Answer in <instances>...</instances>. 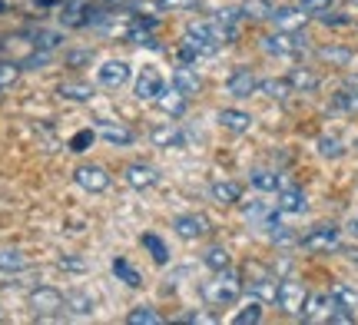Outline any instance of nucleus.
I'll return each instance as SVG.
<instances>
[{"label":"nucleus","mask_w":358,"mask_h":325,"mask_svg":"<svg viewBox=\"0 0 358 325\" xmlns=\"http://www.w3.org/2000/svg\"><path fill=\"white\" fill-rule=\"evenodd\" d=\"M222 47L213 20H196L186 27V37H182V64H192L196 57H213Z\"/></svg>","instance_id":"f257e3e1"},{"label":"nucleus","mask_w":358,"mask_h":325,"mask_svg":"<svg viewBox=\"0 0 358 325\" xmlns=\"http://www.w3.org/2000/svg\"><path fill=\"white\" fill-rule=\"evenodd\" d=\"M243 289H245L243 275L222 269V273H216V279H209V282L199 286V296L206 299V305H232L243 296Z\"/></svg>","instance_id":"f03ea898"},{"label":"nucleus","mask_w":358,"mask_h":325,"mask_svg":"<svg viewBox=\"0 0 358 325\" xmlns=\"http://www.w3.org/2000/svg\"><path fill=\"white\" fill-rule=\"evenodd\" d=\"M259 47H262L268 57H289V60H292V57L308 50V40L302 37V30H275V34L262 37Z\"/></svg>","instance_id":"7ed1b4c3"},{"label":"nucleus","mask_w":358,"mask_h":325,"mask_svg":"<svg viewBox=\"0 0 358 325\" xmlns=\"http://www.w3.org/2000/svg\"><path fill=\"white\" fill-rule=\"evenodd\" d=\"M27 305H30V312L34 315L50 319V315H57V312H64L66 309V296L53 286H37L30 296H27Z\"/></svg>","instance_id":"20e7f679"},{"label":"nucleus","mask_w":358,"mask_h":325,"mask_svg":"<svg viewBox=\"0 0 358 325\" xmlns=\"http://www.w3.org/2000/svg\"><path fill=\"white\" fill-rule=\"evenodd\" d=\"M299 243L308 252H338L342 249V229H335V226H315Z\"/></svg>","instance_id":"39448f33"},{"label":"nucleus","mask_w":358,"mask_h":325,"mask_svg":"<svg viewBox=\"0 0 358 325\" xmlns=\"http://www.w3.org/2000/svg\"><path fill=\"white\" fill-rule=\"evenodd\" d=\"M73 182H77L83 193H106L113 180H110V173L100 163H83V166L73 169Z\"/></svg>","instance_id":"423d86ee"},{"label":"nucleus","mask_w":358,"mask_h":325,"mask_svg":"<svg viewBox=\"0 0 358 325\" xmlns=\"http://www.w3.org/2000/svg\"><path fill=\"white\" fill-rule=\"evenodd\" d=\"M335 309H338V302H335L332 289L329 292H308L306 305H302V319L306 322H329Z\"/></svg>","instance_id":"0eeeda50"},{"label":"nucleus","mask_w":358,"mask_h":325,"mask_svg":"<svg viewBox=\"0 0 358 325\" xmlns=\"http://www.w3.org/2000/svg\"><path fill=\"white\" fill-rule=\"evenodd\" d=\"M306 286L295 282V279H282L279 282V296H275V305H279L285 315H302V305H306Z\"/></svg>","instance_id":"6e6552de"},{"label":"nucleus","mask_w":358,"mask_h":325,"mask_svg":"<svg viewBox=\"0 0 358 325\" xmlns=\"http://www.w3.org/2000/svg\"><path fill=\"white\" fill-rule=\"evenodd\" d=\"M166 90V80L163 73L156 70V66H143L140 73H136V83H133V93H136V100H159V93Z\"/></svg>","instance_id":"1a4fd4ad"},{"label":"nucleus","mask_w":358,"mask_h":325,"mask_svg":"<svg viewBox=\"0 0 358 325\" xmlns=\"http://www.w3.org/2000/svg\"><path fill=\"white\" fill-rule=\"evenodd\" d=\"M256 90H259V77L249 66H236L229 77H226V93L236 96V100H245V96H252Z\"/></svg>","instance_id":"9d476101"},{"label":"nucleus","mask_w":358,"mask_h":325,"mask_svg":"<svg viewBox=\"0 0 358 325\" xmlns=\"http://www.w3.org/2000/svg\"><path fill=\"white\" fill-rule=\"evenodd\" d=\"M173 229L179 239H203V236H209V219L203 212H182L173 219Z\"/></svg>","instance_id":"9b49d317"},{"label":"nucleus","mask_w":358,"mask_h":325,"mask_svg":"<svg viewBox=\"0 0 358 325\" xmlns=\"http://www.w3.org/2000/svg\"><path fill=\"white\" fill-rule=\"evenodd\" d=\"M96 136L100 140H106L110 146H129L133 140H136V133L129 130L127 123H116V120H96Z\"/></svg>","instance_id":"f8f14e48"},{"label":"nucleus","mask_w":358,"mask_h":325,"mask_svg":"<svg viewBox=\"0 0 358 325\" xmlns=\"http://www.w3.org/2000/svg\"><path fill=\"white\" fill-rule=\"evenodd\" d=\"M150 143L159 146V150H182V146H186V130H182L179 123L153 127V130H150Z\"/></svg>","instance_id":"ddd939ff"},{"label":"nucleus","mask_w":358,"mask_h":325,"mask_svg":"<svg viewBox=\"0 0 358 325\" xmlns=\"http://www.w3.org/2000/svg\"><path fill=\"white\" fill-rule=\"evenodd\" d=\"M123 180H127L129 189H153L159 182V169L150 166V163H129L123 169Z\"/></svg>","instance_id":"4468645a"},{"label":"nucleus","mask_w":358,"mask_h":325,"mask_svg":"<svg viewBox=\"0 0 358 325\" xmlns=\"http://www.w3.org/2000/svg\"><path fill=\"white\" fill-rule=\"evenodd\" d=\"M96 80H100V87H106V90H116V87H123L129 80V64L127 60H106L96 70Z\"/></svg>","instance_id":"2eb2a0df"},{"label":"nucleus","mask_w":358,"mask_h":325,"mask_svg":"<svg viewBox=\"0 0 358 325\" xmlns=\"http://www.w3.org/2000/svg\"><path fill=\"white\" fill-rule=\"evenodd\" d=\"M213 27H216V34L222 43H232V40L239 37V27H243V10L236 7V10H219L213 17Z\"/></svg>","instance_id":"dca6fc26"},{"label":"nucleus","mask_w":358,"mask_h":325,"mask_svg":"<svg viewBox=\"0 0 358 325\" xmlns=\"http://www.w3.org/2000/svg\"><path fill=\"white\" fill-rule=\"evenodd\" d=\"M282 216H302L308 209V199L302 189H295V186H282L279 189V203H275Z\"/></svg>","instance_id":"f3484780"},{"label":"nucleus","mask_w":358,"mask_h":325,"mask_svg":"<svg viewBox=\"0 0 358 325\" xmlns=\"http://www.w3.org/2000/svg\"><path fill=\"white\" fill-rule=\"evenodd\" d=\"M156 106L166 113V117H173V120H179L182 113H186V106H189V96L182 90H176V87H166V90L159 93V100H156Z\"/></svg>","instance_id":"a211bd4d"},{"label":"nucleus","mask_w":358,"mask_h":325,"mask_svg":"<svg viewBox=\"0 0 358 325\" xmlns=\"http://www.w3.org/2000/svg\"><path fill=\"white\" fill-rule=\"evenodd\" d=\"M272 24L279 30H302L306 27V10L302 7H272Z\"/></svg>","instance_id":"6ab92c4d"},{"label":"nucleus","mask_w":358,"mask_h":325,"mask_svg":"<svg viewBox=\"0 0 358 325\" xmlns=\"http://www.w3.org/2000/svg\"><path fill=\"white\" fill-rule=\"evenodd\" d=\"M173 87H176V90H182L186 96H196V93L203 90V77H199L189 64H179L176 70H173Z\"/></svg>","instance_id":"aec40b11"},{"label":"nucleus","mask_w":358,"mask_h":325,"mask_svg":"<svg viewBox=\"0 0 358 325\" xmlns=\"http://www.w3.org/2000/svg\"><path fill=\"white\" fill-rule=\"evenodd\" d=\"M216 120H219V127H222V130H229V133H245L249 127H252V117H249L245 110H232V106L219 110Z\"/></svg>","instance_id":"412c9836"},{"label":"nucleus","mask_w":358,"mask_h":325,"mask_svg":"<svg viewBox=\"0 0 358 325\" xmlns=\"http://www.w3.org/2000/svg\"><path fill=\"white\" fill-rule=\"evenodd\" d=\"M332 110L348 113V117H358V83L355 80H352L348 87H342V90L332 93Z\"/></svg>","instance_id":"4be33fe9"},{"label":"nucleus","mask_w":358,"mask_h":325,"mask_svg":"<svg viewBox=\"0 0 358 325\" xmlns=\"http://www.w3.org/2000/svg\"><path fill=\"white\" fill-rule=\"evenodd\" d=\"M57 96H60V100H70V103H87V100H93V83L66 80V83L57 87Z\"/></svg>","instance_id":"5701e85b"},{"label":"nucleus","mask_w":358,"mask_h":325,"mask_svg":"<svg viewBox=\"0 0 358 325\" xmlns=\"http://www.w3.org/2000/svg\"><path fill=\"white\" fill-rule=\"evenodd\" d=\"M209 193H213V199L222 203V206H236V203L243 199V186L232 182V180H216L213 186H209Z\"/></svg>","instance_id":"b1692460"},{"label":"nucleus","mask_w":358,"mask_h":325,"mask_svg":"<svg viewBox=\"0 0 358 325\" xmlns=\"http://www.w3.org/2000/svg\"><path fill=\"white\" fill-rule=\"evenodd\" d=\"M259 93L268 96V100H289L295 93V87L289 83V77H268V80H259Z\"/></svg>","instance_id":"393cba45"},{"label":"nucleus","mask_w":358,"mask_h":325,"mask_svg":"<svg viewBox=\"0 0 358 325\" xmlns=\"http://www.w3.org/2000/svg\"><path fill=\"white\" fill-rule=\"evenodd\" d=\"M245 289H249L259 302H275V296H279V282H275L268 273H259V279L245 282Z\"/></svg>","instance_id":"a878e982"},{"label":"nucleus","mask_w":358,"mask_h":325,"mask_svg":"<svg viewBox=\"0 0 358 325\" xmlns=\"http://www.w3.org/2000/svg\"><path fill=\"white\" fill-rule=\"evenodd\" d=\"M249 182L256 186L259 193H279L282 186V176L275 173V169H252V176H249Z\"/></svg>","instance_id":"bb28decb"},{"label":"nucleus","mask_w":358,"mask_h":325,"mask_svg":"<svg viewBox=\"0 0 358 325\" xmlns=\"http://www.w3.org/2000/svg\"><path fill=\"white\" fill-rule=\"evenodd\" d=\"M199 259H203L206 269H213V273H222V269H229L232 256H229V249H226V246H206Z\"/></svg>","instance_id":"cd10ccee"},{"label":"nucleus","mask_w":358,"mask_h":325,"mask_svg":"<svg viewBox=\"0 0 358 325\" xmlns=\"http://www.w3.org/2000/svg\"><path fill=\"white\" fill-rule=\"evenodd\" d=\"M289 83L295 87V93H312L319 90V73H312L308 66H295L289 70Z\"/></svg>","instance_id":"c85d7f7f"},{"label":"nucleus","mask_w":358,"mask_h":325,"mask_svg":"<svg viewBox=\"0 0 358 325\" xmlns=\"http://www.w3.org/2000/svg\"><path fill=\"white\" fill-rule=\"evenodd\" d=\"M27 269V256L20 249H0V273L13 275V273H24Z\"/></svg>","instance_id":"c756f323"},{"label":"nucleus","mask_w":358,"mask_h":325,"mask_svg":"<svg viewBox=\"0 0 358 325\" xmlns=\"http://www.w3.org/2000/svg\"><path fill=\"white\" fill-rule=\"evenodd\" d=\"M262 305H266V302H245L243 309H239V312L232 315V322L236 325H259L262 322V319H266V309H262Z\"/></svg>","instance_id":"7c9ffc66"},{"label":"nucleus","mask_w":358,"mask_h":325,"mask_svg":"<svg viewBox=\"0 0 358 325\" xmlns=\"http://www.w3.org/2000/svg\"><path fill=\"white\" fill-rule=\"evenodd\" d=\"M243 20H256V24H262V20H268L272 17V3L268 0H243Z\"/></svg>","instance_id":"2f4dec72"},{"label":"nucleus","mask_w":358,"mask_h":325,"mask_svg":"<svg viewBox=\"0 0 358 325\" xmlns=\"http://www.w3.org/2000/svg\"><path fill=\"white\" fill-rule=\"evenodd\" d=\"M93 309H96V299L87 296V292H70L66 296V312L70 315H90Z\"/></svg>","instance_id":"473e14b6"},{"label":"nucleus","mask_w":358,"mask_h":325,"mask_svg":"<svg viewBox=\"0 0 358 325\" xmlns=\"http://www.w3.org/2000/svg\"><path fill=\"white\" fill-rule=\"evenodd\" d=\"M113 275L123 282V286H129V289H143V275L129 266V262H123V259H116L113 262Z\"/></svg>","instance_id":"72a5a7b5"},{"label":"nucleus","mask_w":358,"mask_h":325,"mask_svg":"<svg viewBox=\"0 0 358 325\" xmlns=\"http://www.w3.org/2000/svg\"><path fill=\"white\" fill-rule=\"evenodd\" d=\"M127 322L129 325H156V322H163V315L156 312L153 305H136V309L127 315Z\"/></svg>","instance_id":"f704fd0d"},{"label":"nucleus","mask_w":358,"mask_h":325,"mask_svg":"<svg viewBox=\"0 0 358 325\" xmlns=\"http://www.w3.org/2000/svg\"><path fill=\"white\" fill-rule=\"evenodd\" d=\"M332 296L342 309H358V289H352L348 282H335L332 286Z\"/></svg>","instance_id":"c9c22d12"},{"label":"nucleus","mask_w":358,"mask_h":325,"mask_svg":"<svg viewBox=\"0 0 358 325\" xmlns=\"http://www.w3.org/2000/svg\"><path fill=\"white\" fill-rule=\"evenodd\" d=\"M315 150H319V153H322L325 159H338L342 153H345V143H342L338 136H319Z\"/></svg>","instance_id":"e433bc0d"},{"label":"nucleus","mask_w":358,"mask_h":325,"mask_svg":"<svg viewBox=\"0 0 358 325\" xmlns=\"http://www.w3.org/2000/svg\"><path fill=\"white\" fill-rule=\"evenodd\" d=\"M30 40H34L30 47H37V50H53L64 37H60L57 30H30Z\"/></svg>","instance_id":"4c0bfd02"},{"label":"nucleus","mask_w":358,"mask_h":325,"mask_svg":"<svg viewBox=\"0 0 358 325\" xmlns=\"http://www.w3.org/2000/svg\"><path fill=\"white\" fill-rule=\"evenodd\" d=\"M143 246H146L150 252H153V259L159 262V266H166V262H169V249H166V243H163L159 236L146 233V236H143Z\"/></svg>","instance_id":"58836bf2"},{"label":"nucleus","mask_w":358,"mask_h":325,"mask_svg":"<svg viewBox=\"0 0 358 325\" xmlns=\"http://www.w3.org/2000/svg\"><path fill=\"white\" fill-rule=\"evenodd\" d=\"M17 77H20V64H7V60H0V90L13 87Z\"/></svg>","instance_id":"ea45409f"},{"label":"nucleus","mask_w":358,"mask_h":325,"mask_svg":"<svg viewBox=\"0 0 358 325\" xmlns=\"http://www.w3.org/2000/svg\"><path fill=\"white\" fill-rule=\"evenodd\" d=\"M332 3L335 0H295V7H302L308 17H319V13L332 10Z\"/></svg>","instance_id":"a19ab883"},{"label":"nucleus","mask_w":358,"mask_h":325,"mask_svg":"<svg viewBox=\"0 0 358 325\" xmlns=\"http://www.w3.org/2000/svg\"><path fill=\"white\" fill-rule=\"evenodd\" d=\"M322 60H329V64H342V66H345L348 60H352V50H345V47H329V50H322Z\"/></svg>","instance_id":"79ce46f5"},{"label":"nucleus","mask_w":358,"mask_h":325,"mask_svg":"<svg viewBox=\"0 0 358 325\" xmlns=\"http://www.w3.org/2000/svg\"><path fill=\"white\" fill-rule=\"evenodd\" d=\"M319 20L325 27H338V30H342V27H348L352 24V20H348L345 13H332V10H325V13H319Z\"/></svg>","instance_id":"37998d69"},{"label":"nucleus","mask_w":358,"mask_h":325,"mask_svg":"<svg viewBox=\"0 0 358 325\" xmlns=\"http://www.w3.org/2000/svg\"><path fill=\"white\" fill-rule=\"evenodd\" d=\"M90 60H93V53L90 50H70L66 53V66H73V70H77V66H87Z\"/></svg>","instance_id":"c03bdc74"},{"label":"nucleus","mask_w":358,"mask_h":325,"mask_svg":"<svg viewBox=\"0 0 358 325\" xmlns=\"http://www.w3.org/2000/svg\"><path fill=\"white\" fill-rule=\"evenodd\" d=\"M60 269H66V273H87V262L70 252V256H64V259H60Z\"/></svg>","instance_id":"a18cd8bd"},{"label":"nucleus","mask_w":358,"mask_h":325,"mask_svg":"<svg viewBox=\"0 0 358 325\" xmlns=\"http://www.w3.org/2000/svg\"><path fill=\"white\" fill-rule=\"evenodd\" d=\"M93 136H96V130H87V133H80L77 140L70 143V150H73V153H87V146L93 143Z\"/></svg>","instance_id":"49530a36"},{"label":"nucleus","mask_w":358,"mask_h":325,"mask_svg":"<svg viewBox=\"0 0 358 325\" xmlns=\"http://www.w3.org/2000/svg\"><path fill=\"white\" fill-rule=\"evenodd\" d=\"M163 10H186V7H192L196 0H156Z\"/></svg>","instance_id":"de8ad7c7"},{"label":"nucleus","mask_w":358,"mask_h":325,"mask_svg":"<svg viewBox=\"0 0 358 325\" xmlns=\"http://www.w3.org/2000/svg\"><path fill=\"white\" fill-rule=\"evenodd\" d=\"M179 322H216L209 312H182L179 315Z\"/></svg>","instance_id":"09e8293b"},{"label":"nucleus","mask_w":358,"mask_h":325,"mask_svg":"<svg viewBox=\"0 0 358 325\" xmlns=\"http://www.w3.org/2000/svg\"><path fill=\"white\" fill-rule=\"evenodd\" d=\"M348 233H352V236H355V239H358V219H352V222H348Z\"/></svg>","instance_id":"8fccbe9b"},{"label":"nucleus","mask_w":358,"mask_h":325,"mask_svg":"<svg viewBox=\"0 0 358 325\" xmlns=\"http://www.w3.org/2000/svg\"><path fill=\"white\" fill-rule=\"evenodd\" d=\"M352 3H355V7H358V0H352Z\"/></svg>","instance_id":"3c124183"}]
</instances>
